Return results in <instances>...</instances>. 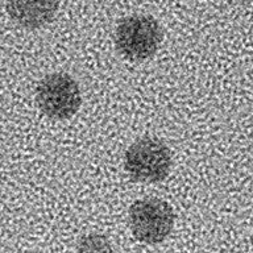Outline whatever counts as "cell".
I'll return each instance as SVG.
<instances>
[{
    "instance_id": "obj_1",
    "label": "cell",
    "mask_w": 253,
    "mask_h": 253,
    "mask_svg": "<svg viewBox=\"0 0 253 253\" xmlns=\"http://www.w3.org/2000/svg\"><path fill=\"white\" fill-rule=\"evenodd\" d=\"M162 29L150 15H133L123 19L115 31L116 49L124 57L142 61L157 51L162 41Z\"/></svg>"
},
{
    "instance_id": "obj_2",
    "label": "cell",
    "mask_w": 253,
    "mask_h": 253,
    "mask_svg": "<svg viewBox=\"0 0 253 253\" xmlns=\"http://www.w3.org/2000/svg\"><path fill=\"white\" fill-rule=\"evenodd\" d=\"M171 153L165 142L153 137H142L126 152L124 168L136 182L154 183L164 181L170 171Z\"/></svg>"
},
{
    "instance_id": "obj_3",
    "label": "cell",
    "mask_w": 253,
    "mask_h": 253,
    "mask_svg": "<svg viewBox=\"0 0 253 253\" xmlns=\"http://www.w3.org/2000/svg\"><path fill=\"white\" fill-rule=\"evenodd\" d=\"M129 227L133 236L144 244H158L169 236L174 227V211L158 198L136 201L129 207Z\"/></svg>"
},
{
    "instance_id": "obj_4",
    "label": "cell",
    "mask_w": 253,
    "mask_h": 253,
    "mask_svg": "<svg viewBox=\"0 0 253 253\" xmlns=\"http://www.w3.org/2000/svg\"><path fill=\"white\" fill-rule=\"evenodd\" d=\"M39 108L51 119H69L77 114L82 98L77 81L65 73L46 75L36 91Z\"/></svg>"
},
{
    "instance_id": "obj_5",
    "label": "cell",
    "mask_w": 253,
    "mask_h": 253,
    "mask_svg": "<svg viewBox=\"0 0 253 253\" xmlns=\"http://www.w3.org/2000/svg\"><path fill=\"white\" fill-rule=\"evenodd\" d=\"M58 3L39 1V3H21L12 1L7 4L8 13L16 23L27 28H40L50 23L54 17Z\"/></svg>"
},
{
    "instance_id": "obj_6",
    "label": "cell",
    "mask_w": 253,
    "mask_h": 253,
    "mask_svg": "<svg viewBox=\"0 0 253 253\" xmlns=\"http://www.w3.org/2000/svg\"><path fill=\"white\" fill-rule=\"evenodd\" d=\"M77 253H112V248L106 236L90 233L78 241Z\"/></svg>"
}]
</instances>
